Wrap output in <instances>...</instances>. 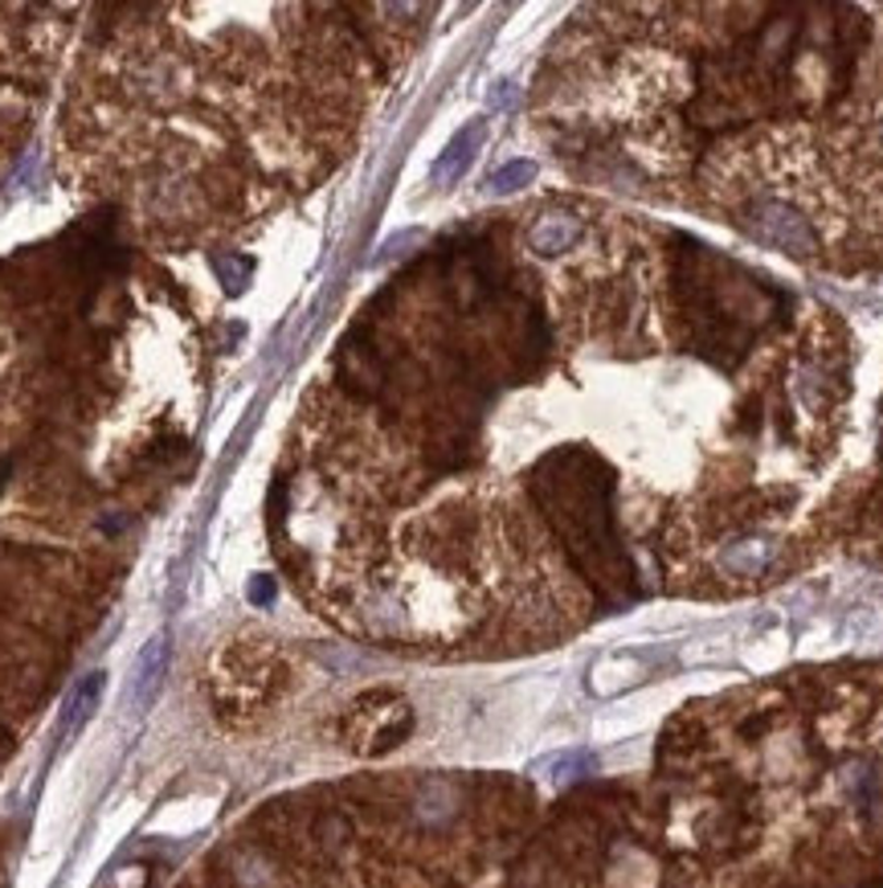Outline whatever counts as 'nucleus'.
I'll use <instances>...</instances> for the list:
<instances>
[{"label": "nucleus", "instance_id": "13", "mask_svg": "<svg viewBox=\"0 0 883 888\" xmlns=\"http://www.w3.org/2000/svg\"><path fill=\"white\" fill-rule=\"evenodd\" d=\"M491 103H496V107H508V103H512V82H499V91H491Z\"/></svg>", "mask_w": 883, "mask_h": 888}, {"label": "nucleus", "instance_id": "8", "mask_svg": "<svg viewBox=\"0 0 883 888\" xmlns=\"http://www.w3.org/2000/svg\"><path fill=\"white\" fill-rule=\"evenodd\" d=\"M589 766H594V758L589 754H561V758L545 761L540 770H545L548 782H577L581 774H589Z\"/></svg>", "mask_w": 883, "mask_h": 888}, {"label": "nucleus", "instance_id": "1", "mask_svg": "<svg viewBox=\"0 0 883 888\" xmlns=\"http://www.w3.org/2000/svg\"><path fill=\"white\" fill-rule=\"evenodd\" d=\"M548 467L557 475H540L536 492L552 508V520L569 536L573 553H581V561L589 569L618 566V549H613L610 533V479L585 454L577 463L581 471H564V459H552Z\"/></svg>", "mask_w": 883, "mask_h": 888}, {"label": "nucleus", "instance_id": "2", "mask_svg": "<svg viewBox=\"0 0 883 888\" xmlns=\"http://www.w3.org/2000/svg\"><path fill=\"white\" fill-rule=\"evenodd\" d=\"M744 229H749L761 246H773V250L793 254V259H814L822 250L814 226H810L789 201H777V197L753 201V205L744 210Z\"/></svg>", "mask_w": 883, "mask_h": 888}, {"label": "nucleus", "instance_id": "12", "mask_svg": "<svg viewBox=\"0 0 883 888\" xmlns=\"http://www.w3.org/2000/svg\"><path fill=\"white\" fill-rule=\"evenodd\" d=\"M271 594H274V585L266 582V578H258V582H250V597H254V602H271Z\"/></svg>", "mask_w": 883, "mask_h": 888}, {"label": "nucleus", "instance_id": "4", "mask_svg": "<svg viewBox=\"0 0 883 888\" xmlns=\"http://www.w3.org/2000/svg\"><path fill=\"white\" fill-rule=\"evenodd\" d=\"M773 557H777V545L769 536H737L720 549V569L732 578H761L773 566Z\"/></svg>", "mask_w": 883, "mask_h": 888}, {"label": "nucleus", "instance_id": "9", "mask_svg": "<svg viewBox=\"0 0 883 888\" xmlns=\"http://www.w3.org/2000/svg\"><path fill=\"white\" fill-rule=\"evenodd\" d=\"M213 271L222 275L225 292L238 295L241 287L250 283V275H254V262H250V259H238V254H217V259H213Z\"/></svg>", "mask_w": 883, "mask_h": 888}, {"label": "nucleus", "instance_id": "3", "mask_svg": "<svg viewBox=\"0 0 883 888\" xmlns=\"http://www.w3.org/2000/svg\"><path fill=\"white\" fill-rule=\"evenodd\" d=\"M482 140H487V119H470V123L442 147V156H438L434 168H430V180H434V185H454V180L475 164Z\"/></svg>", "mask_w": 883, "mask_h": 888}, {"label": "nucleus", "instance_id": "11", "mask_svg": "<svg viewBox=\"0 0 883 888\" xmlns=\"http://www.w3.org/2000/svg\"><path fill=\"white\" fill-rule=\"evenodd\" d=\"M160 663H164V639H156V643L144 651L140 667H135V688H140V696H144V688L152 679H160Z\"/></svg>", "mask_w": 883, "mask_h": 888}, {"label": "nucleus", "instance_id": "5", "mask_svg": "<svg viewBox=\"0 0 883 888\" xmlns=\"http://www.w3.org/2000/svg\"><path fill=\"white\" fill-rule=\"evenodd\" d=\"M581 242V222L573 213H545L536 217V226L528 229V246L545 259H557L564 250H573Z\"/></svg>", "mask_w": 883, "mask_h": 888}, {"label": "nucleus", "instance_id": "14", "mask_svg": "<svg viewBox=\"0 0 883 888\" xmlns=\"http://www.w3.org/2000/svg\"><path fill=\"white\" fill-rule=\"evenodd\" d=\"M880 140H883V119H880Z\"/></svg>", "mask_w": 883, "mask_h": 888}, {"label": "nucleus", "instance_id": "7", "mask_svg": "<svg viewBox=\"0 0 883 888\" xmlns=\"http://www.w3.org/2000/svg\"><path fill=\"white\" fill-rule=\"evenodd\" d=\"M536 180V161H512L503 164L499 173H491V180H487V193L491 197H512L520 193L524 185H532Z\"/></svg>", "mask_w": 883, "mask_h": 888}, {"label": "nucleus", "instance_id": "6", "mask_svg": "<svg viewBox=\"0 0 883 888\" xmlns=\"http://www.w3.org/2000/svg\"><path fill=\"white\" fill-rule=\"evenodd\" d=\"M643 676H646L643 660H634V655H606V660L589 672V688H594L597 696H613V692H622V688H630V684H639Z\"/></svg>", "mask_w": 883, "mask_h": 888}, {"label": "nucleus", "instance_id": "10", "mask_svg": "<svg viewBox=\"0 0 883 888\" xmlns=\"http://www.w3.org/2000/svg\"><path fill=\"white\" fill-rule=\"evenodd\" d=\"M98 692H103V676H91L86 684L79 688V696L70 700V717H65V729H74L86 717V712L95 709V700H98Z\"/></svg>", "mask_w": 883, "mask_h": 888}]
</instances>
